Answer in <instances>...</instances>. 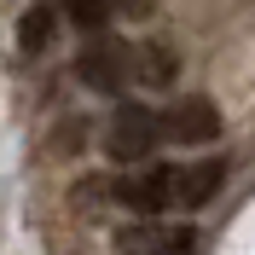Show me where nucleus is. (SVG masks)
Segmentation results:
<instances>
[{"mask_svg":"<svg viewBox=\"0 0 255 255\" xmlns=\"http://www.w3.org/2000/svg\"><path fill=\"white\" fill-rule=\"evenodd\" d=\"M157 139H162V122H157V111H145V105H122V111L111 116V128H105V151H111L116 162L151 157Z\"/></svg>","mask_w":255,"mask_h":255,"instance_id":"nucleus-1","label":"nucleus"},{"mask_svg":"<svg viewBox=\"0 0 255 255\" xmlns=\"http://www.w3.org/2000/svg\"><path fill=\"white\" fill-rule=\"evenodd\" d=\"M174 186H180V168H151V174H139V180H122L116 186V197H122L128 209H139V215H157V209H168L174 203Z\"/></svg>","mask_w":255,"mask_h":255,"instance_id":"nucleus-2","label":"nucleus"},{"mask_svg":"<svg viewBox=\"0 0 255 255\" xmlns=\"http://www.w3.org/2000/svg\"><path fill=\"white\" fill-rule=\"evenodd\" d=\"M122 47H87L76 58V76L93 87V93H122Z\"/></svg>","mask_w":255,"mask_h":255,"instance_id":"nucleus-3","label":"nucleus"},{"mask_svg":"<svg viewBox=\"0 0 255 255\" xmlns=\"http://www.w3.org/2000/svg\"><path fill=\"white\" fill-rule=\"evenodd\" d=\"M221 180H226V162L221 157H209V162H197V168H180V186H174V203L180 209H203L215 191H221Z\"/></svg>","mask_w":255,"mask_h":255,"instance_id":"nucleus-4","label":"nucleus"},{"mask_svg":"<svg viewBox=\"0 0 255 255\" xmlns=\"http://www.w3.org/2000/svg\"><path fill=\"white\" fill-rule=\"evenodd\" d=\"M168 128H174V139H191V145H203L221 133V111L209 105V99H186L174 116H168Z\"/></svg>","mask_w":255,"mask_h":255,"instance_id":"nucleus-5","label":"nucleus"},{"mask_svg":"<svg viewBox=\"0 0 255 255\" xmlns=\"http://www.w3.org/2000/svg\"><path fill=\"white\" fill-rule=\"evenodd\" d=\"M52 23H58L52 6H29V12L17 17V47L23 52H47L52 47Z\"/></svg>","mask_w":255,"mask_h":255,"instance_id":"nucleus-6","label":"nucleus"},{"mask_svg":"<svg viewBox=\"0 0 255 255\" xmlns=\"http://www.w3.org/2000/svg\"><path fill=\"white\" fill-rule=\"evenodd\" d=\"M64 12L76 17V29H105L116 17V0H64Z\"/></svg>","mask_w":255,"mask_h":255,"instance_id":"nucleus-7","label":"nucleus"},{"mask_svg":"<svg viewBox=\"0 0 255 255\" xmlns=\"http://www.w3.org/2000/svg\"><path fill=\"white\" fill-rule=\"evenodd\" d=\"M174 70H180V64H174V52H168V47H139V76L151 81V87L174 81Z\"/></svg>","mask_w":255,"mask_h":255,"instance_id":"nucleus-8","label":"nucleus"},{"mask_svg":"<svg viewBox=\"0 0 255 255\" xmlns=\"http://www.w3.org/2000/svg\"><path fill=\"white\" fill-rule=\"evenodd\" d=\"M197 250V238H191V226H174V232H168V238L157 244V255H191Z\"/></svg>","mask_w":255,"mask_h":255,"instance_id":"nucleus-9","label":"nucleus"}]
</instances>
